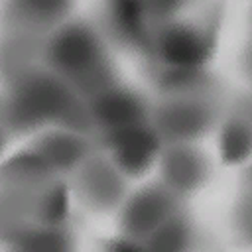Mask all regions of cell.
<instances>
[{
	"mask_svg": "<svg viewBox=\"0 0 252 252\" xmlns=\"http://www.w3.org/2000/svg\"><path fill=\"white\" fill-rule=\"evenodd\" d=\"M161 49L169 61L185 65V63L199 61L203 45L193 33H189L185 30H171L163 35Z\"/></svg>",
	"mask_w": 252,
	"mask_h": 252,
	"instance_id": "obj_1",
	"label": "cell"
},
{
	"mask_svg": "<svg viewBox=\"0 0 252 252\" xmlns=\"http://www.w3.org/2000/svg\"><path fill=\"white\" fill-rule=\"evenodd\" d=\"M98 108L106 118H124L134 110L132 102L124 96H112V98L108 96L98 104Z\"/></svg>",
	"mask_w": 252,
	"mask_h": 252,
	"instance_id": "obj_2",
	"label": "cell"
}]
</instances>
